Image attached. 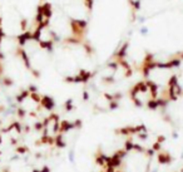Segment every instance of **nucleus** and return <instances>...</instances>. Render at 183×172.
Returning <instances> with one entry per match:
<instances>
[{"label":"nucleus","instance_id":"obj_1","mask_svg":"<svg viewBox=\"0 0 183 172\" xmlns=\"http://www.w3.org/2000/svg\"><path fill=\"white\" fill-rule=\"evenodd\" d=\"M64 107H65V109H67L68 112H69V111H72V109L74 108V105H73V101H72V99H69V101H68L67 103H64Z\"/></svg>","mask_w":183,"mask_h":172},{"label":"nucleus","instance_id":"obj_2","mask_svg":"<svg viewBox=\"0 0 183 172\" xmlns=\"http://www.w3.org/2000/svg\"><path fill=\"white\" fill-rule=\"evenodd\" d=\"M139 32H141V35H144V36H146V35H148V32H149V30H148L147 27H142V28L139 29Z\"/></svg>","mask_w":183,"mask_h":172},{"label":"nucleus","instance_id":"obj_3","mask_svg":"<svg viewBox=\"0 0 183 172\" xmlns=\"http://www.w3.org/2000/svg\"><path fill=\"white\" fill-rule=\"evenodd\" d=\"M69 161H70L72 163H74V162H75V158H74V151H73V149L69 152Z\"/></svg>","mask_w":183,"mask_h":172},{"label":"nucleus","instance_id":"obj_4","mask_svg":"<svg viewBox=\"0 0 183 172\" xmlns=\"http://www.w3.org/2000/svg\"><path fill=\"white\" fill-rule=\"evenodd\" d=\"M172 136H173V138H176V139H177V138H178V133H177V132H173V135H172Z\"/></svg>","mask_w":183,"mask_h":172}]
</instances>
